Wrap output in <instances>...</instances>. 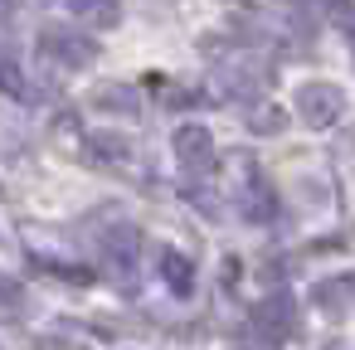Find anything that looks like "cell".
<instances>
[{
	"mask_svg": "<svg viewBox=\"0 0 355 350\" xmlns=\"http://www.w3.org/2000/svg\"><path fill=\"white\" fill-rule=\"evenodd\" d=\"M277 127H282V112L277 107H268V112L253 117V132H277Z\"/></svg>",
	"mask_w": 355,
	"mask_h": 350,
	"instance_id": "ba28073f",
	"label": "cell"
},
{
	"mask_svg": "<svg viewBox=\"0 0 355 350\" xmlns=\"http://www.w3.org/2000/svg\"><path fill=\"white\" fill-rule=\"evenodd\" d=\"M98 107H107V112H137V98L122 93V83H117L112 93H98Z\"/></svg>",
	"mask_w": 355,
	"mask_h": 350,
	"instance_id": "52a82bcc",
	"label": "cell"
},
{
	"mask_svg": "<svg viewBox=\"0 0 355 350\" xmlns=\"http://www.w3.org/2000/svg\"><path fill=\"white\" fill-rule=\"evenodd\" d=\"M272 321V335H287L292 331V301L287 297H272V306H258V331Z\"/></svg>",
	"mask_w": 355,
	"mask_h": 350,
	"instance_id": "5b68a950",
	"label": "cell"
},
{
	"mask_svg": "<svg viewBox=\"0 0 355 350\" xmlns=\"http://www.w3.org/2000/svg\"><path fill=\"white\" fill-rule=\"evenodd\" d=\"M175 156H180V166L185 170H209L214 166V137H209V127H200V122H185L180 132H175Z\"/></svg>",
	"mask_w": 355,
	"mask_h": 350,
	"instance_id": "7a4b0ae2",
	"label": "cell"
},
{
	"mask_svg": "<svg viewBox=\"0 0 355 350\" xmlns=\"http://www.w3.org/2000/svg\"><path fill=\"white\" fill-rule=\"evenodd\" d=\"M336 25H340V30H350V35H355V6H340V10H336Z\"/></svg>",
	"mask_w": 355,
	"mask_h": 350,
	"instance_id": "9c48e42d",
	"label": "cell"
},
{
	"mask_svg": "<svg viewBox=\"0 0 355 350\" xmlns=\"http://www.w3.org/2000/svg\"><path fill=\"white\" fill-rule=\"evenodd\" d=\"M44 54L49 59H59V64H69V69H88L93 59H98V44L93 40H78V35H69V30H44Z\"/></svg>",
	"mask_w": 355,
	"mask_h": 350,
	"instance_id": "3957f363",
	"label": "cell"
},
{
	"mask_svg": "<svg viewBox=\"0 0 355 350\" xmlns=\"http://www.w3.org/2000/svg\"><path fill=\"white\" fill-rule=\"evenodd\" d=\"M161 277H166L175 292H190V282H195V268H190L180 253H171V248H166V253H161Z\"/></svg>",
	"mask_w": 355,
	"mask_h": 350,
	"instance_id": "277c9868",
	"label": "cell"
},
{
	"mask_svg": "<svg viewBox=\"0 0 355 350\" xmlns=\"http://www.w3.org/2000/svg\"><path fill=\"white\" fill-rule=\"evenodd\" d=\"M69 6H73V15L93 20V25H112L117 20V0H69Z\"/></svg>",
	"mask_w": 355,
	"mask_h": 350,
	"instance_id": "8992f818",
	"label": "cell"
},
{
	"mask_svg": "<svg viewBox=\"0 0 355 350\" xmlns=\"http://www.w3.org/2000/svg\"><path fill=\"white\" fill-rule=\"evenodd\" d=\"M297 112H302V122L306 127H331L340 112H345V93L336 88V83H326V78H316V83H302L297 88Z\"/></svg>",
	"mask_w": 355,
	"mask_h": 350,
	"instance_id": "6da1fadb",
	"label": "cell"
}]
</instances>
